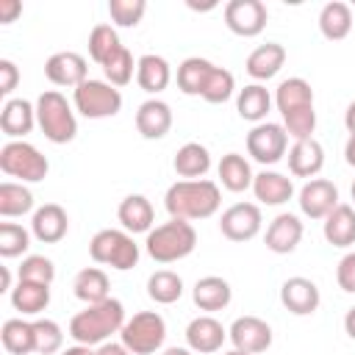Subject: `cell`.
<instances>
[{"label": "cell", "mask_w": 355, "mask_h": 355, "mask_svg": "<svg viewBox=\"0 0 355 355\" xmlns=\"http://www.w3.org/2000/svg\"><path fill=\"white\" fill-rule=\"evenodd\" d=\"M227 338V330L222 327V322H216L214 316H197L189 322L186 327V344L191 352H200V355H211V352H219L222 344Z\"/></svg>", "instance_id": "obj_17"}, {"label": "cell", "mask_w": 355, "mask_h": 355, "mask_svg": "<svg viewBox=\"0 0 355 355\" xmlns=\"http://www.w3.org/2000/svg\"><path fill=\"white\" fill-rule=\"evenodd\" d=\"M125 305L114 297L97 302V305H86L83 311H78L69 319V336L75 338V344H86V347H100L105 344L114 333L122 330L125 324Z\"/></svg>", "instance_id": "obj_2"}, {"label": "cell", "mask_w": 355, "mask_h": 355, "mask_svg": "<svg viewBox=\"0 0 355 355\" xmlns=\"http://www.w3.org/2000/svg\"><path fill=\"white\" fill-rule=\"evenodd\" d=\"M336 280H338V288L347 291V294H355V250L347 252L338 266H336Z\"/></svg>", "instance_id": "obj_46"}, {"label": "cell", "mask_w": 355, "mask_h": 355, "mask_svg": "<svg viewBox=\"0 0 355 355\" xmlns=\"http://www.w3.org/2000/svg\"><path fill=\"white\" fill-rule=\"evenodd\" d=\"M191 300H194V305H197L200 311L214 313V311H222V308L230 305L233 288H230V283H227L225 277H219V275H205V277H200V280L194 283Z\"/></svg>", "instance_id": "obj_21"}, {"label": "cell", "mask_w": 355, "mask_h": 355, "mask_svg": "<svg viewBox=\"0 0 355 355\" xmlns=\"http://www.w3.org/2000/svg\"><path fill=\"white\" fill-rule=\"evenodd\" d=\"M11 305L22 313V316H39L47 305H50V286L44 283H31V280H19L11 288Z\"/></svg>", "instance_id": "obj_34"}, {"label": "cell", "mask_w": 355, "mask_h": 355, "mask_svg": "<svg viewBox=\"0 0 355 355\" xmlns=\"http://www.w3.org/2000/svg\"><path fill=\"white\" fill-rule=\"evenodd\" d=\"M302 233H305V227H302V222H300L297 214H277L269 222L263 241H266V250H272L277 255H288L302 241Z\"/></svg>", "instance_id": "obj_16"}, {"label": "cell", "mask_w": 355, "mask_h": 355, "mask_svg": "<svg viewBox=\"0 0 355 355\" xmlns=\"http://www.w3.org/2000/svg\"><path fill=\"white\" fill-rule=\"evenodd\" d=\"M216 64H211L208 58H200V55H191L186 58L180 67H178V89L189 97H202V89H205V80L211 75Z\"/></svg>", "instance_id": "obj_35"}, {"label": "cell", "mask_w": 355, "mask_h": 355, "mask_svg": "<svg viewBox=\"0 0 355 355\" xmlns=\"http://www.w3.org/2000/svg\"><path fill=\"white\" fill-rule=\"evenodd\" d=\"M33 211V191L22 183L6 180L0 183V216L11 219V216H22Z\"/></svg>", "instance_id": "obj_37"}, {"label": "cell", "mask_w": 355, "mask_h": 355, "mask_svg": "<svg viewBox=\"0 0 355 355\" xmlns=\"http://www.w3.org/2000/svg\"><path fill=\"white\" fill-rule=\"evenodd\" d=\"M94 355H133L122 341L116 344V341H105V344H100L97 349H94Z\"/></svg>", "instance_id": "obj_49"}, {"label": "cell", "mask_w": 355, "mask_h": 355, "mask_svg": "<svg viewBox=\"0 0 355 355\" xmlns=\"http://www.w3.org/2000/svg\"><path fill=\"white\" fill-rule=\"evenodd\" d=\"M280 302L294 316H311L319 308L322 294H319V286L313 280L297 275V277L283 280V286H280Z\"/></svg>", "instance_id": "obj_15"}, {"label": "cell", "mask_w": 355, "mask_h": 355, "mask_svg": "<svg viewBox=\"0 0 355 355\" xmlns=\"http://www.w3.org/2000/svg\"><path fill=\"white\" fill-rule=\"evenodd\" d=\"M14 286H11V272H8V266H3V291H11Z\"/></svg>", "instance_id": "obj_55"}, {"label": "cell", "mask_w": 355, "mask_h": 355, "mask_svg": "<svg viewBox=\"0 0 355 355\" xmlns=\"http://www.w3.org/2000/svg\"><path fill=\"white\" fill-rule=\"evenodd\" d=\"M288 150V133L283 125L277 122H261L247 133V153L252 155V161L269 166L277 164Z\"/></svg>", "instance_id": "obj_9"}, {"label": "cell", "mask_w": 355, "mask_h": 355, "mask_svg": "<svg viewBox=\"0 0 355 355\" xmlns=\"http://www.w3.org/2000/svg\"><path fill=\"white\" fill-rule=\"evenodd\" d=\"M0 338L11 355H31L33 352V322L8 319V322H3Z\"/></svg>", "instance_id": "obj_38"}, {"label": "cell", "mask_w": 355, "mask_h": 355, "mask_svg": "<svg viewBox=\"0 0 355 355\" xmlns=\"http://www.w3.org/2000/svg\"><path fill=\"white\" fill-rule=\"evenodd\" d=\"M297 202L308 219H324L338 205V189L327 178H313L300 189Z\"/></svg>", "instance_id": "obj_13"}, {"label": "cell", "mask_w": 355, "mask_h": 355, "mask_svg": "<svg viewBox=\"0 0 355 355\" xmlns=\"http://www.w3.org/2000/svg\"><path fill=\"white\" fill-rule=\"evenodd\" d=\"M36 125L42 128L44 139L53 144H69L78 136V119L67 97L55 89H47L36 100Z\"/></svg>", "instance_id": "obj_4"}, {"label": "cell", "mask_w": 355, "mask_h": 355, "mask_svg": "<svg viewBox=\"0 0 355 355\" xmlns=\"http://www.w3.org/2000/svg\"><path fill=\"white\" fill-rule=\"evenodd\" d=\"M75 111L86 119H108L122 111V94L108 80H83L78 89H72Z\"/></svg>", "instance_id": "obj_7"}, {"label": "cell", "mask_w": 355, "mask_h": 355, "mask_svg": "<svg viewBox=\"0 0 355 355\" xmlns=\"http://www.w3.org/2000/svg\"><path fill=\"white\" fill-rule=\"evenodd\" d=\"M349 194H352V202H355V180H352V189H349Z\"/></svg>", "instance_id": "obj_57"}, {"label": "cell", "mask_w": 355, "mask_h": 355, "mask_svg": "<svg viewBox=\"0 0 355 355\" xmlns=\"http://www.w3.org/2000/svg\"><path fill=\"white\" fill-rule=\"evenodd\" d=\"M252 194L261 205H283L294 197V183H291V178H286L280 172L263 169L252 180Z\"/></svg>", "instance_id": "obj_26"}, {"label": "cell", "mask_w": 355, "mask_h": 355, "mask_svg": "<svg viewBox=\"0 0 355 355\" xmlns=\"http://www.w3.org/2000/svg\"><path fill=\"white\" fill-rule=\"evenodd\" d=\"M147 297L158 305H172L183 297V280L172 269H158L147 277Z\"/></svg>", "instance_id": "obj_36"}, {"label": "cell", "mask_w": 355, "mask_h": 355, "mask_svg": "<svg viewBox=\"0 0 355 355\" xmlns=\"http://www.w3.org/2000/svg\"><path fill=\"white\" fill-rule=\"evenodd\" d=\"M119 341L133 352V355H153L164 347L166 341V322L161 313L155 311H139L133 313L122 330H119Z\"/></svg>", "instance_id": "obj_6"}, {"label": "cell", "mask_w": 355, "mask_h": 355, "mask_svg": "<svg viewBox=\"0 0 355 355\" xmlns=\"http://www.w3.org/2000/svg\"><path fill=\"white\" fill-rule=\"evenodd\" d=\"M164 205L172 219H208L219 211L222 205V191L214 180L200 178V180H175L166 194Z\"/></svg>", "instance_id": "obj_1"}, {"label": "cell", "mask_w": 355, "mask_h": 355, "mask_svg": "<svg viewBox=\"0 0 355 355\" xmlns=\"http://www.w3.org/2000/svg\"><path fill=\"white\" fill-rule=\"evenodd\" d=\"M89 255H92L94 263L111 266L116 272H128L139 263V244L133 241V236L128 230L105 227V230H97L92 236Z\"/></svg>", "instance_id": "obj_5"}, {"label": "cell", "mask_w": 355, "mask_h": 355, "mask_svg": "<svg viewBox=\"0 0 355 355\" xmlns=\"http://www.w3.org/2000/svg\"><path fill=\"white\" fill-rule=\"evenodd\" d=\"M119 47H122V42H119V33H116L114 25L100 22V25L92 28V33H89V55H92L94 64L103 67Z\"/></svg>", "instance_id": "obj_39"}, {"label": "cell", "mask_w": 355, "mask_h": 355, "mask_svg": "<svg viewBox=\"0 0 355 355\" xmlns=\"http://www.w3.org/2000/svg\"><path fill=\"white\" fill-rule=\"evenodd\" d=\"M324 166V147L316 139H302L294 141L288 150V172L294 178H311L319 175Z\"/></svg>", "instance_id": "obj_23"}, {"label": "cell", "mask_w": 355, "mask_h": 355, "mask_svg": "<svg viewBox=\"0 0 355 355\" xmlns=\"http://www.w3.org/2000/svg\"><path fill=\"white\" fill-rule=\"evenodd\" d=\"M33 125H36V105H31L22 97L6 100V105L0 111V130L11 141H25V136L33 130Z\"/></svg>", "instance_id": "obj_18"}, {"label": "cell", "mask_w": 355, "mask_h": 355, "mask_svg": "<svg viewBox=\"0 0 355 355\" xmlns=\"http://www.w3.org/2000/svg\"><path fill=\"white\" fill-rule=\"evenodd\" d=\"M44 75L55 86H72V89H78L83 80H89V64H86V58L80 53L61 50V53H53L44 61Z\"/></svg>", "instance_id": "obj_14"}, {"label": "cell", "mask_w": 355, "mask_h": 355, "mask_svg": "<svg viewBox=\"0 0 355 355\" xmlns=\"http://www.w3.org/2000/svg\"><path fill=\"white\" fill-rule=\"evenodd\" d=\"M266 19H269V11L261 0H230L225 6V25L236 36H244V39L258 36L266 28Z\"/></svg>", "instance_id": "obj_11"}, {"label": "cell", "mask_w": 355, "mask_h": 355, "mask_svg": "<svg viewBox=\"0 0 355 355\" xmlns=\"http://www.w3.org/2000/svg\"><path fill=\"white\" fill-rule=\"evenodd\" d=\"M263 216L255 202H236L219 216V230L230 241H250L261 233Z\"/></svg>", "instance_id": "obj_10"}, {"label": "cell", "mask_w": 355, "mask_h": 355, "mask_svg": "<svg viewBox=\"0 0 355 355\" xmlns=\"http://www.w3.org/2000/svg\"><path fill=\"white\" fill-rule=\"evenodd\" d=\"M17 275H19V280H31V283H44V286H50V283L55 280V266H53V261L44 258V255H25L22 263H19V269H17Z\"/></svg>", "instance_id": "obj_44"}, {"label": "cell", "mask_w": 355, "mask_h": 355, "mask_svg": "<svg viewBox=\"0 0 355 355\" xmlns=\"http://www.w3.org/2000/svg\"><path fill=\"white\" fill-rule=\"evenodd\" d=\"M136 130L150 141L164 139L172 130V108H169V103H164L158 97L144 100L139 105V111H136Z\"/></svg>", "instance_id": "obj_19"}, {"label": "cell", "mask_w": 355, "mask_h": 355, "mask_svg": "<svg viewBox=\"0 0 355 355\" xmlns=\"http://www.w3.org/2000/svg\"><path fill=\"white\" fill-rule=\"evenodd\" d=\"M108 288H111L108 275H105L100 266H86V269H80V272L75 275V280H72L75 297H78L80 302H86V305H97V302L108 300Z\"/></svg>", "instance_id": "obj_32"}, {"label": "cell", "mask_w": 355, "mask_h": 355, "mask_svg": "<svg viewBox=\"0 0 355 355\" xmlns=\"http://www.w3.org/2000/svg\"><path fill=\"white\" fill-rule=\"evenodd\" d=\"M64 347V330L53 319L33 322V352L36 355H55Z\"/></svg>", "instance_id": "obj_40"}, {"label": "cell", "mask_w": 355, "mask_h": 355, "mask_svg": "<svg viewBox=\"0 0 355 355\" xmlns=\"http://www.w3.org/2000/svg\"><path fill=\"white\" fill-rule=\"evenodd\" d=\"M222 355H247V352H241V349H230V352H222Z\"/></svg>", "instance_id": "obj_56"}, {"label": "cell", "mask_w": 355, "mask_h": 355, "mask_svg": "<svg viewBox=\"0 0 355 355\" xmlns=\"http://www.w3.org/2000/svg\"><path fill=\"white\" fill-rule=\"evenodd\" d=\"M147 11L144 0H108V14L119 28H136Z\"/></svg>", "instance_id": "obj_45"}, {"label": "cell", "mask_w": 355, "mask_h": 355, "mask_svg": "<svg viewBox=\"0 0 355 355\" xmlns=\"http://www.w3.org/2000/svg\"><path fill=\"white\" fill-rule=\"evenodd\" d=\"M0 169L8 178H17L22 183H39L47 178L50 164L47 158L28 141H6L0 147Z\"/></svg>", "instance_id": "obj_8"}, {"label": "cell", "mask_w": 355, "mask_h": 355, "mask_svg": "<svg viewBox=\"0 0 355 355\" xmlns=\"http://www.w3.org/2000/svg\"><path fill=\"white\" fill-rule=\"evenodd\" d=\"M236 92V78L230 69L225 67H214L208 80H205V89H202V100L211 103V105H219V103H227Z\"/></svg>", "instance_id": "obj_41"}, {"label": "cell", "mask_w": 355, "mask_h": 355, "mask_svg": "<svg viewBox=\"0 0 355 355\" xmlns=\"http://www.w3.org/2000/svg\"><path fill=\"white\" fill-rule=\"evenodd\" d=\"M344 330H347V336L355 341V305L347 311V316H344Z\"/></svg>", "instance_id": "obj_51"}, {"label": "cell", "mask_w": 355, "mask_h": 355, "mask_svg": "<svg viewBox=\"0 0 355 355\" xmlns=\"http://www.w3.org/2000/svg\"><path fill=\"white\" fill-rule=\"evenodd\" d=\"M322 233L327 244L333 247H352L355 244V208L338 202L324 219H322Z\"/></svg>", "instance_id": "obj_25"}, {"label": "cell", "mask_w": 355, "mask_h": 355, "mask_svg": "<svg viewBox=\"0 0 355 355\" xmlns=\"http://www.w3.org/2000/svg\"><path fill=\"white\" fill-rule=\"evenodd\" d=\"M216 172H219V183H222L227 191H236V194H239V191L252 189L255 175H252V169H250V161H247L244 155H239V153L222 155Z\"/></svg>", "instance_id": "obj_33"}, {"label": "cell", "mask_w": 355, "mask_h": 355, "mask_svg": "<svg viewBox=\"0 0 355 355\" xmlns=\"http://www.w3.org/2000/svg\"><path fill=\"white\" fill-rule=\"evenodd\" d=\"M344 125H347V130H349V136H355V100L347 105V111H344Z\"/></svg>", "instance_id": "obj_50"}, {"label": "cell", "mask_w": 355, "mask_h": 355, "mask_svg": "<svg viewBox=\"0 0 355 355\" xmlns=\"http://www.w3.org/2000/svg\"><path fill=\"white\" fill-rule=\"evenodd\" d=\"M61 355H94V349H92V347H86V344H75V347L61 349Z\"/></svg>", "instance_id": "obj_52"}, {"label": "cell", "mask_w": 355, "mask_h": 355, "mask_svg": "<svg viewBox=\"0 0 355 355\" xmlns=\"http://www.w3.org/2000/svg\"><path fill=\"white\" fill-rule=\"evenodd\" d=\"M19 14H22V3L19 0H0V22L3 25L14 22Z\"/></svg>", "instance_id": "obj_48"}, {"label": "cell", "mask_w": 355, "mask_h": 355, "mask_svg": "<svg viewBox=\"0 0 355 355\" xmlns=\"http://www.w3.org/2000/svg\"><path fill=\"white\" fill-rule=\"evenodd\" d=\"M227 338L233 341V349H241L247 355H258V352H266L272 347V327L258 316H239L230 324Z\"/></svg>", "instance_id": "obj_12"}, {"label": "cell", "mask_w": 355, "mask_h": 355, "mask_svg": "<svg viewBox=\"0 0 355 355\" xmlns=\"http://www.w3.org/2000/svg\"><path fill=\"white\" fill-rule=\"evenodd\" d=\"M164 355H194L189 347H169V349H164Z\"/></svg>", "instance_id": "obj_54"}, {"label": "cell", "mask_w": 355, "mask_h": 355, "mask_svg": "<svg viewBox=\"0 0 355 355\" xmlns=\"http://www.w3.org/2000/svg\"><path fill=\"white\" fill-rule=\"evenodd\" d=\"M19 83V69L11 58H0V94L8 97Z\"/></svg>", "instance_id": "obj_47"}, {"label": "cell", "mask_w": 355, "mask_h": 355, "mask_svg": "<svg viewBox=\"0 0 355 355\" xmlns=\"http://www.w3.org/2000/svg\"><path fill=\"white\" fill-rule=\"evenodd\" d=\"M344 158H347L349 166H355V136L347 139V144H344Z\"/></svg>", "instance_id": "obj_53"}, {"label": "cell", "mask_w": 355, "mask_h": 355, "mask_svg": "<svg viewBox=\"0 0 355 355\" xmlns=\"http://www.w3.org/2000/svg\"><path fill=\"white\" fill-rule=\"evenodd\" d=\"M283 64H286V47L277 44V42H266V44H258L247 55L244 69L255 80H269L283 69Z\"/></svg>", "instance_id": "obj_22"}, {"label": "cell", "mask_w": 355, "mask_h": 355, "mask_svg": "<svg viewBox=\"0 0 355 355\" xmlns=\"http://www.w3.org/2000/svg\"><path fill=\"white\" fill-rule=\"evenodd\" d=\"M116 219L128 233H150L155 225V211L144 194H128L116 208Z\"/></svg>", "instance_id": "obj_24"}, {"label": "cell", "mask_w": 355, "mask_h": 355, "mask_svg": "<svg viewBox=\"0 0 355 355\" xmlns=\"http://www.w3.org/2000/svg\"><path fill=\"white\" fill-rule=\"evenodd\" d=\"M319 31L330 42L347 39L349 31H352V8L347 3H341V0L324 3L322 11H319Z\"/></svg>", "instance_id": "obj_31"}, {"label": "cell", "mask_w": 355, "mask_h": 355, "mask_svg": "<svg viewBox=\"0 0 355 355\" xmlns=\"http://www.w3.org/2000/svg\"><path fill=\"white\" fill-rule=\"evenodd\" d=\"M275 105L280 116H288L302 108H313V89L305 78H286L275 89Z\"/></svg>", "instance_id": "obj_27"}, {"label": "cell", "mask_w": 355, "mask_h": 355, "mask_svg": "<svg viewBox=\"0 0 355 355\" xmlns=\"http://www.w3.org/2000/svg\"><path fill=\"white\" fill-rule=\"evenodd\" d=\"M31 247V233L17 225V222H3L0 225V255L3 258H17L22 252H28Z\"/></svg>", "instance_id": "obj_43"}, {"label": "cell", "mask_w": 355, "mask_h": 355, "mask_svg": "<svg viewBox=\"0 0 355 355\" xmlns=\"http://www.w3.org/2000/svg\"><path fill=\"white\" fill-rule=\"evenodd\" d=\"M272 100H275V97L269 94V89H263L261 83H250V86H244V89L239 92V97H236V111H239L241 119L261 125V122H266V114L272 111Z\"/></svg>", "instance_id": "obj_30"}, {"label": "cell", "mask_w": 355, "mask_h": 355, "mask_svg": "<svg viewBox=\"0 0 355 355\" xmlns=\"http://www.w3.org/2000/svg\"><path fill=\"white\" fill-rule=\"evenodd\" d=\"M172 80V69H169V61L164 55H155V53H147L136 61V83L147 92V94H158L169 86Z\"/></svg>", "instance_id": "obj_28"}, {"label": "cell", "mask_w": 355, "mask_h": 355, "mask_svg": "<svg viewBox=\"0 0 355 355\" xmlns=\"http://www.w3.org/2000/svg\"><path fill=\"white\" fill-rule=\"evenodd\" d=\"M175 172L183 178V180H200L208 169H211V153L205 144L200 141H186L178 153H175V161H172Z\"/></svg>", "instance_id": "obj_29"}, {"label": "cell", "mask_w": 355, "mask_h": 355, "mask_svg": "<svg viewBox=\"0 0 355 355\" xmlns=\"http://www.w3.org/2000/svg\"><path fill=\"white\" fill-rule=\"evenodd\" d=\"M133 69H136V64H133V55H130V50L122 44L105 64H103V75H105V80L111 83V86H128L130 83V78H133Z\"/></svg>", "instance_id": "obj_42"}, {"label": "cell", "mask_w": 355, "mask_h": 355, "mask_svg": "<svg viewBox=\"0 0 355 355\" xmlns=\"http://www.w3.org/2000/svg\"><path fill=\"white\" fill-rule=\"evenodd\" d=\"M197 247V230L186 219H169L158 227H153L144 239V250L158 263H175L186 255H191Z\"/></svg>", "instance_id": "obj_3"}, {"label": "cell", "mask_w": 355, "mask_h": 355, "mask_svg": "<svg viewBox=\"0 0 355 355\" xmlns=\"http://www.w3.org/2000/svg\"><path fill=\"white\" fill-rule=\"evenodd\" d=\"M69 230V216L61 205L55 202H44L42 208L33 211V219H31V233L42 241V244H55L67 236Z\"/></svg>", "instance_id": "obj_20"}]
</instances>
